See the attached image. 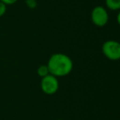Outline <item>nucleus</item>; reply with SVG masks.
Masks as SVG:
<instances>
[{"label":"nucleus","mask_w":120,"mask_h":120,"mask_svg":"<svg viewBox=\"0 0 120 120\" xmlns=\"http://www.w3.org/2000/svg\"><path fill=\"white\" fill-rule=\"evenodd\" d=\"M47 67L49 74L56 77L68 76L73 68V63L65 53H56L51 55L48 60Z\"/></svg>","instance_id":"1"},{"label":"nucleus","mask_w":120,"mask_h":120,"mask_svg":"<svg viewBox=\"0 0 120 120\" xmlns=\"http://www.w3.org/2000/svg\"><path fill=\"white\" fill-rule=\"evenodd\" d=\"M102 52L107 58L117 61L120 58V44L116 40H106L102 45Z\"/></svg>","instance_id":"2"},{"label":"nucleus","mask_w":120,"mask_h":120,"mask_svg":"<svg viewBox=\"0 0 120 120\" xmlns=\"http://www.w3.org/2000/svg\"><path fill=\"white\" fill-rule=\"evenodd\" d=\"M92 23L98 27H103L109 22V14L107 10L102 6H96L90 13Z\"/></svg>","instance_id":"3"},{"label":"nucleus","mask_w":120,"mask_h":120,"mask_svg":"<svg viewBox=\"0 0 120 120\" xmlns=\"http://www.w3.org/2000/svg\"><path fill=\"white\" fill-rule=\"evenodd\" d=\"M40 87L44 93L51 95L58 91L59 83H58V81L56 77L51 75V74H49V75L42 77Z\"/></svg>","instance_id":"4"},{"label":"nucleus","mask_w":120,"mask_h":120,"mask_svg":"<svg viewBox=\"0 0 120 120\" xmlns=\"http://www.w3.org/2000/svg\"><path fill=\"white\" fill-rule=\"evenodd\" d=\"M105 4L112 11H118L120 9V0H105Z\"/></svg>","instance_id":"5"},{"label":"nucleus","mask_w":120,"mask_h":120,"mask_svg":"<svg viewBox=\"0 0 120 120\" xmlns=\"http://www.w3.org/2000/svg\"><path fill=\"white\" fill-rule=\"evenodd\" d=\"M37 73L40 77H44L45 76L49 75V68L47 67V65H40L37 69Z\"/></svg>","instance_id":"6"},{"label":"nucleus","mask_w":120,"mask_h":120,"mask_svg":"<svg viewBox=\"0 0 120 120\" xmlns=\"http://www.w3.org/2000/svg\"><path fill=\"white\" fill-rule=\"evenodd\" d=\"M26 4L28 8H30V9H34L37 8V4L36 0H26Z\"/></svg>","instance_id":"7"},{"label":"nucleus","mask_w":120,"mask_h":120,"mask_svg":"<svg viewBox=\"0 0 120 120\" xmlns=\"http://www.w3.org/2000/svg\"><path fill=\"white\" fill-rule=\"evenodd\" d=\"M6 6L7 5H5L4 3H2L0 1V17H3L5 14L6 11H7V7Z\"/></svg>","instance_id":"8"},{"label":"nucleus","mask_w":120,"mask_h":120,"mask_svg":"<svg viewBox=\"0 0 120 120\" xmlns=\"http://www.w3.org/2000/svg\"><path fill=\"white\" fill-rule=\"evenodd\" d=\"M2 3H4L5 5H12L15 3H17L18 0H0Z\"/></svg>","instance_id":"9"}]
</instances>
